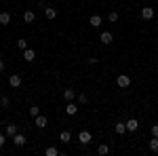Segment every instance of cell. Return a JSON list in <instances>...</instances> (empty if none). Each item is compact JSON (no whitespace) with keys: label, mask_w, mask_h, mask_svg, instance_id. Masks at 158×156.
Listing matches in <instances>:
<instances>
[{"label":"cell","mask_w":158,"mask_h":156,"mask_svg":"<svg viewBox=\"0 0 158 156\" xmlns=\"http://www.w3.org/2000/svg\"><path fill=\"white\" fill-rule=\"evenodd\" d=\"M116 84H118L120 89H129V86H131V76H129V74H120V76L116 78Z\"/></svg>","instance_id":"obj_1"},{"label":"cell","mask_w":158,"mask_h":156,"mask_svg":"<svg viewBox=\"0 0 158 156\" xmlns=\"http://www.w3.org/2000/svg\"><path fill=\"white\" fill-rule=\"evenodd\" d=\"M34 124L40 127V129H44V127L49 124V118H47L44 114H38V116H34Z\"/></svg>","instance_id":"obj_2"},{"label":"cell","mask_w":158,"mask_h":156,"mask_svg":"<svg viewBox=\"0 0 158 156\" xmlns=\"http://www.w3.org/2000/svg\"><path fill=\"white\" fill-rule=\"evenodd\" d=\"M78 141H80L82 145L91 144V131H80L78 133Z\"/></svg>","instance_id":"obj_3"},{"label":"cell","mask_w":158,"mask_h":156,"mask_svg":"<svg viewBox=\"0 0 158 156\" xmlns=\"http://www.w3.org/2000/svg\"><path fill=\"white\" fill-rule=\"evenodd\" d=\"M152 17H154V9H152V6H143V9H141V19L150 21Z\"/></svg>","instance_id":"obj_4"},{"label":"cell","mask_w":158,"mask_h":156,"mask_svg":"<svg viewBox=\"0 0 158 156\" xmlns=\"http://www.w3.org/2000/svg\"><path fill=\"white\" fill-rule=\"evenodd\" d=\"M9 82H11L13 89H17V86H21V82H23V78L19 76V74H13L11 78H9Z\"/></svg>","instance_id":"obj_5"},{"label":"cell","mask_w":158,"mask_h":156,"mask_svg":"<svg viewBox=\"0 0 158 156\" xmlns=\"http://www.w3.org/2000/svg\"><path fill=\"white\" fill-rule=\"evenodd\" d=\"M137 129H139V122H137V118H129V120H127V131L135 133Z\"/></svg>","instance_id":"obj_6"},{"label":"cell","mask_w":158,"mask_h":156,"mask_svg":"<svg viewBox=\"0 0 158 156\" xmlns=\"http://www.w3.org/2000/svg\"><path fill=\"white\" fill-rule=\"evenodd\" d=\"M99 40H101L103 44H110V42L114 40V36H112V32H101V36H99Z\"/></svg>","instance_id":"obj_7"},{"label":"cell","mask_w":158,"mask_h":156,"mask_svg":"<svg viewBox=\"0 0 158 156\" xmlns=\"http://www.w3.org/2000/svg\"><path fill=\"white\" fill-rule=\"evenodd\" d=\"M76 112H78V106H76L74 101H70V103L65 106V114H68V116H74Z\"/></svg>","instance_id":"obj_8"},{"label":"cell","mask_w":158,"mask_h":156,"mask_svg":"<svg viewBox=\"0 0 158 156\" xmlns=\"http://www.w3.org/2000/svg\"><path fill=\"white\" fill-rule=\"evenodd\" d=\"M148 148H150V152L158 154V137H152V139L148 141Z\"/></svg>","instance_id":"obj_9"},{"label":"cell","mask_w":158,"mask_h":156,"mask_svg":"<svg viewBox=\"0 0 158 156\" xmlns=\"http://www.w3.org/2000/svg\"><path fill=\"white\" fill-rule=\"evenodd\" d=\"M23 59L27 61V63H30V61H34V59H36V53H34L32 48H25V51H23Z\"/></svg>","instance_id":"obj_10"},{"label":"cell","mask_w":158,"mask_h":156,"mask_svg":"<svg viewBox=\"0 0 158 156\" xmlns=\"http://www.w3.org/2000/svg\"><path fill=\"white\" fill-rule=\"evenodd\" d=\"M17 133H19L17 124H6V137H15Z\"/></svg>","instance_id":"obj_11"},{"label":"cell","mask_w":158,"mask_h":156,"mask_svg":"<svg viewBox=\"0 0 158 156\" xmlns=\"http://www.w3.org/2000/svg\"><path fill=\"white\" fill-rule=\"evenodd\" d=\"M114 131L118 133V135H124V131H127V122H116V124H114Z\"/></svg>","instance_id":"obj_12"},{"label":"cell","mask_w":158,"mask_h":156,"mask_svg":"<svg viewBox=\"0 0 158 156\" xmlns=\"http://www.w3.org/2000/svg\"><path fill=\"white\" fill-rule=\"evenodd\" d=\"M44 15H47V19H55V17H57V9L47 6V9H44Z\"/></svg>","instance_id":"obj_13"},{"label":"cell","mask_w":158,"mask_h":156,"mask_svg":"<svg viewBox=\"0 0 158 156\" xmlns=\"http://www.w3.org/2000/svg\"><path fill=\"white\" fill-rule=\"evenodd\" d=\"M34 19H36V15H34V11H25V13H23V21H25V23H32Z\"/></svg>","instance_id":"obj_14"},{"label":"cell","mask_w":158,"mask_h":156,"mask_svg":"<svg viewBox=\"0 0 158 156\" xmlns=\"http://www.w3.org/2000/svg\"><path fill=\"white\" fill-rule=\"evenodd\" d=\"M13 144H15V145H23V144H25V135H21V133H17V135L13 137Z\"/></svg>","instance_id":"obj_15"},{"label":"cell","mask_w":158,"mask_h":156,"mask_svg":"<svg viewBox=\"0 0 158 156\" xmlns=\"http://www.w3.org/2000/svg\"><path fill=\"white\" fill-rule=\"evenodd\" d=\"M0 23H2V25L11 23V15H9L6 11H2V13H0Z\"/></svg>","instance_id":"obj_16"},{"label":"cell","mask_w":158,"mask_h":156,"mask_svg":"<svg viewBox=\"0 0 158 156\" xmlns=\"http://www.w3.org/2000/svg\"><path fill=\"white\" fill-rule=\"evenodd\" d=\"M63 97H65L68 101H74V97H76V91H74V89H65V91H63Z\"/></svg>","instance_id":"obj_17"},{"label":"cell","mask_w":158,"mask_h":156,"mask_svg":"<svg viewBox=\"0 0 158 156\" xmlns=\"http://www.w3.org/2000/svg\"><path fill=\"white\" fill-rule=\"evenodd\" d=\"M101 25V17L99 15H91V27H99Z\"/></svg>","instance_id":"obj_18"},{"label":"cell","mask_w":158,"mask_h":156,"mask_svg":"<svg viewBox=\"0 0 158 156\" xmlns=\"http://www.w3.org/2000/svg\"><path fill=\"white\" fill-rule=\"evenodd\" d=\"M97 154H99V156H106V154H110V145L101 144V145L97 148Z\"/></svg>","instance_id":"obj_19"},{"label":"cell","mask_w":158,"mask_h":156,"mask_svg":"<svg viewBox=\"0 0 158 156\" xmlns=\"http://www.w3.org/2000/svg\"><path fill=\"white\" fill-rule=\"evenodd\" d=\"M44 154H47V156H57V154H59V150H57L55 145H49V148L44 150Z\"/></svg>","instance_id":"obj_20"},{"label":"cell","mask_w":158,"mask_h":156,"mask_svg":"<svg viewBox=\"0 0 158 156\" xmlns=\"http://www.w3.org/2000/svg\"><path fill=\"white\" fill-rule=\"evenodd\" d=\"M59 139H61V141H65V144H68V141L72 139V133H70V131H63V133H61V137H59Z\"/></svg>","instance_id":"obj_21"},{"label":"cell","mask_w":158,"mask_h":156,"mask_svg":"<svg viewBox=\"0 0 158 156\" xmlns=\"http://www.w3.org/2000/svg\"><path fill=\"white\" fill-rule=\"evenodd\" d=\"M17 47L21 48V51H25V48H27V40H23V38H21V40H17Z\"/></svg>","instance_id":"obj_22"},{"label":"cell","mask_w":158,"mask_h":156,"mask_svg":"<svg viewBox=\"0 0 158 156\" xmlns=\"http://www.w3.org/2000/svg\"><path fill=\"white\" fill-rule=\"evenodd\" d=\"M9 103H11V101H9V97H6V95H2V97H0V106H2V108H6Z\"/></svg>","instance_id":"obj_23"},{"label":"cell","mask_w":158,"mask_h":156,"mask_svg":"<svg viewBox=\"0 0 158 156\" xmlns=\"http://www.w3.org/2000/svg\"><path fill=\"white\" fill-rule=\"evenodd\" d=\"M108 19L112 21V23H114V21H118V13H116V11H112V13L108 15Z\"/></svg>","instance_id":"obj_24"},{"label":"cell","mask_w":158,"mask_h":156,"mask_svg":"<svg viewBox=\"0 0 158 156\" xmlns=\"http://www.w3.org/2000/svg\"><path fill=\"white\" fill-rule=\"evenodd\" d=\"M86 101H89L86 93H80V95H78V103H86Z\"/></svg>","instance_id":"obj_25"},{"label":"cell","mask_w":158,"mask_h":156,"mask_svg":"<svg viewBox=\"0 0 158 156\" xmlns=\"http://www.w3.org/2000/svg\"><path fill=\"white\" fill-rule=\"evenodd\" d=\"M30 114H32V116H38V114H40V108H38V106H32V108H30Z\"/></svg>","instance_id":"obj_26"},{"label":"cell","mask_w":158,"mask_h":156,"mask_svg":"<svg viewBox=\"0 0 158 156\" xmlns=\"http://www.w3.org/2000/svg\"><path fill=\"white\" fill-rule=\"evenodd\" d=\"M6 144V133H0V148Z\"/></svg>","instance_id":"obj_27"},{"label":"cell","mask_w":158,"mask_h":156,"mask_svg":"<svg viewBox=\"0 0 158 156\" xmlns=\"http://www.w3.org/2000/svg\"><path fill=\"white\" fill-rule=\"evenodd\" d=\"M97 57H89V59H86V63H89V65H95V63H97Z\"/></svg>","instance_id":"obj_28"},{"label":"cell","mask_w":158,"mask_h":156,"mask_svg":"<svg viewBox=\"0 0 158 156\" xmlns=\"http://www.w3.org/2000/svg\"><path fill=\"white\" fill-rule=\"evenodd\" d=\"M152 137H158V124L152 127Z\"/></svg>","instance_id":"obj_29"},{"label":"cell","mask_w":158,"mask_h":156,"mask_svg":"<svg viewBox=\"0 0 158 156\" xmlns=\"http://www.w3.org/2000/svg\"><path fill=\"white\" fill-rule=\"evenodd\" d=\"M4 72V61H2V57H0V74Z\"/></svg>","instance_id":"obj_30"}]
</instances>
